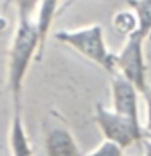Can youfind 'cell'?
<instances>
[{"label":"cell","instance_id":"cell-7","mask_svg":"<svg viewBox=\"0 0 151 156\" xmlns=\"http://www.w3.org/2000/svg\"><path fill=\"white\" fill-rule=\"evenodd\" d=\"M59 2L60 0H41L38 9H36L34 25H36L38 36H39V57H38V60H41V57H43L45 44H46V39H48L52 30V23H53V18L59 9Z\"/></svg>","mask_w":151,"mask_h":156},{"label":"cell","instance_id":"cell-3","mask_svg":"<svg viewBox=\"0 0 151 156\" xmlns=\"http://www.w3.org/2000/svg\"><path fill=\"white\" fill-rule=\"evenodd\" d=\"M94 122L98 124L105 140H110L123 149L133 144H142L144 140V128L141 124V119L117 114L112 108H105L101 103L94 107Z\"/></svg>","mask_w":151,"mask_h":156},{"label":"cell","instance_id":"cell-2","mask_svg":"<svg viewBox=\"0 0 151 156\" xmlns=\"http://www.w3.org/2000/svg\"><path fill=\"white\" fill-rule=\"evenodd\" d=\"M53 37L59 43L73 48L82 57L91 60L92 64L100 66L103 71L114 75L116 73V53L110 51L107 41H105V32L100 23H92L87 27H78V29H66L55 32Z\"/></svg>","mask_w":151,"mask_h":156},{"label":"cell","instance_id":"cell-14","mask_svg":"<svg viewBox=\"0 0 151 156\" xmlns=\"http://www.w3.org/2000/svg\"><path fill=\"white\" fill-rule=\"evenodd\" d=\"M142 156H151V140H142Z\"/></svg>","mask_w":151,"mask_h":156},{"label":"cell","instance_id":"cell-11","mask_svg":"<svg viewBox=\"0 0 151 156\" xmlns=\"http://www.w3.org/2000/svg\"><path fill=\"white\" fill-rule=\"evenodd\" d=\"M16 9V20H34L41 0H13Z\"/></svg>","mask_w":151,"mask_h":156},{"label":"cell","instance_id":"cell-12","mask_svg":"<svg viewBox=\"0 0 151 156\" xmlns=\"http://www.w3.org/2000/svg\"><path fill=\"white\" fill-rule=\"evenodd\" d=\"M123 147H119L117 144H114L110 140H103L96 149H92L91 153H87L85 156H124L123 154Z\"/></svg>","mask_w":151,"mask_h":156},{"label":"cell","instance_id":"cell-4","mask_svg":"<svg viewBox=\"0 0 151 156\" xmlns=\"http://www.w3.org/2000/svg\"><path fill=\"white\" fill-rule=\"evenodd\" d=\"M144 43H146L144 37H141L139 34H131L124 37L123 48L116 53V73L128 78L141 94L149 87Z\"/></svg>","mask_w":151,"mask_h":156},{"label":"cell","instance_id":"cell-10","mask_svg":"<svg viewBox=\"0 0 151 156\" xmlns=\"http://www.w3.org/2000/svg\"><path fill=\"white\" fill-rule=\"evenodd\" d=\"M112 27L123 37H128L131 34H137L139 21H137V16L131 9H119L112 16Z\"/></svg>","mask_w":151,"mask_h":156},{"label":"cell","instance_id":"cell-13","mask_svg":"<svg viewBox=\"0 0 151 156\" xmlns=\"http://www.w3.org/2000/svg\"><path fill=\"white\" fill-rule=\"evenodd\" d=\"M142 96H144V101H146V121H144V129L151 133V85L144 92H142Z\"/></svg>","mask_w":151,"mask_h":156},{"label":"cell","instance_id":"cell-1","mask_svg":"<svg viewBox=\"0 0 151 156\" xmlns=\"http://www.w3.org/2000/svg\"><path fill=\"white\" fill-rule=\"evenodd\" d=\"M39 57V36L34 20H16L14 34L7 53V89L13 110H21L23 83L34 58Z\"/></svg>","mask_w":151,"mask_h":156},{"label":"cell","instance_id":"cell-8","mask_svg":"<svg viewBox=\"0 0 151 156\" xmlns=\"http://www.w3.org/2000/svg\"><path fill=\"white\" fill-rule=\"evenodd\" d=\"M9 149L11 156H34L30 138L23 124L21 110H13V119L9 126Z\"/></svg>","mask_w":151,"mask_h":156},{"label":"cell","instance_id":"cell-9","mask_svg":"<svg viewBox=\"0 0 151 156\" xmlns=\"http://www.w3.org/2000/svg\"><path fill=\"white\" fill-rule=\"evenodd\" d=\"M126 4L137 16V34L148 41L151 37V0H126Z\"/></svg>","mask_w":151,"mask_h":156},{"label":"cell","instance_id":"cell-5","mask_svg":"<svg viewBox=\"0 0 151 156\" xmlns=\"http://www.w3.org/2000/svg\"><path fill=\"white\" fill-rule=\"evenodd\" d=\"M139 90L128 78L114 73L110 78V108L126 117L139 119Z\"/></svg>","mask_w":151,"mask_h":156},{"label":"cell","instance_id":"cell-6","mask_svg":"<svg viewBox=\"0 0 151 156\" xmlns=\"http://www.w3.org/2000/svg\"><path fill=\"white\" fill-rule=\"evenodd\" d=\"M46 156H82L80 147L68 128L55 126L45 136Z\"/></svg>","mask_w":151,"mask_h":156}]
</instances>
